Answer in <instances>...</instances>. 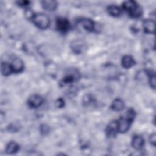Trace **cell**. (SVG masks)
Instances as JSON below:
<instances>
[{"label":"cell","mask_w":156,"mask_h":156,"mask_svg":"<svg viewBox=\"0 0 156 156\" xmlns=\"http://www.w3.org/2000/svg\"><path fill=\"white\" fill-rule=\"evenodd\" d=\"M41 5L43 8L46 10H54L57 7V3L52 0H44L41 1Z\"/></svg>","instance_id":"obj_14"},{"label":"cell","mask_w":156,"mask_h":156,"mask_svg":"<svg viewBox=\"0 0 156 156\" xmlns=\"http://www.w3.org/2000/svg\"><path fill=\"white\" fill-rule=\"evenodd\" d=\"M149 141H150L151 144H152L153 146H155V143H156V135H155V133H152L150 136V137H149Z\"/></svg>","instance_id":"obj_21"},{"label":"cell","mask_w":156,"mask_h":156,"mask_svg":"<svg viewBox=\"0 0 156 156\" xmlns=\"http://www.w3.org/2000/svg\"><path fill=\"white\" fill-rule=\"evenodd\" d=\"M156 81H155V73H150L149 74V83H150V85L151 87L155 89V83Z\"/></svg>","instance_id":"obj_19"},{"label":"cell","mask_w":156,"mask_h":156,"mask_svg":"<svg viewBox=\"0 0 156 156\" xmlns=\"http://www.w3.org/2000/svg\"><path fill=\"white\" fill-rule=\"evenodd\" d=\"M78 23L88 32H93L95 27L93 21L88 18H81L78 20Z\"/></svg>","instance_id":"obj_7"},{"label":"cell","mask_w":156,"mask_h":156,"mask_svg":"<svg viewBox=\"0 0 156 156\" xmlns=\"http://www.w3.org/2000/svg\"><path fill=\"white\" fill-rule=\"evenodd\" d=\"M144 140L141 136L136 135V136H134L132 138V146L134 149L136 150H139L141 149L144 145Z\"/></svg>","instance_id":"obj_13"},{"label":"cell","mask_w":156,"mask_h":156,"mask_svg":"<svg viewBox=\"0 0 156 156\" xmlns=\"http://www.w3.org/2000/svg\"><path fill=\"white\" fill-rule=\"evenodd\" d=\"M106 135L109 138H113L118 132V122L116 121H112L108 124L105 130Z\"/></svg>","instance_id":"obj_6"},{"label":"cell","mask_w":156,"mask_h":156,"mask_svg":"<svg viewBox=\"0 0 156 156\" xmlns=\"http://www.w3.org/2000/svg\"><path fill=\"white\" fill-rule=\"evenodd\" d=\"M78 77H79V73L76 72H71L70 73H68L67 75H66L62 79V82L63 84H68L73 82L74 81L76 80Z\"/></svg>","instance_id":"obj_12"},{"label":"cell","mask_w":156,"mask_h":156,"mask_svg":"<svg viewBox=\"0 0 156 156\" xmlns=\"http://www.w3.org/2000/svg\"><path fill=\"white\" fill-rule=\"evenodd\" d=\"M122 8L127 11L132 18H137L142 15V9L134 1H127L124 2Z\"/></svg>","instance_id":"obj_2"},{"label":"cell","mask_w":156,"mask_h":156,"mask_svg":"<svg viewBox=\"0 0 156 156\" xmlns=\"http://www.w3.org/2000/svg\"><path fill=\"white\" fill-rule=\"evenodd\" d=\"M71 47L74 52L76 54H80L85 49V44L82 40H77L72 42Z\"/></svg>","instance_id":"obj_8"},{"label":"cell","mask_w":156,"mask_h":156,"mask_svg":"<svg viewBox=\"0 0 156 156\" xmlns=\"http://www.w3.org/2000/svg\"><path fill=\"white\" fill-rule=\"evenodd\" d=\"M20 149L19 145L14 142V141H11L8 143V144L6 146L5 148V151L8 154H13L16 153Z\"/></svg>","instance_id":"obj_16"},{"label":"cell","mask_w":156,"mask_h":156,"mask_svg":"<svg viewBox=\"0 0 156 156\" xmlns=\"http://www.w3.org/2000/svg\"><path fill=\"white\" fill-rule=\"evenodd\" d=\"M17 4L20 5V6H27L29 5V4L30 3L29 1H17L16 2Z\"/></svg>","instance_id":"obj_23"},{"label":"cell","mask_w":156,"mask_h":156,"mask_svg":"<svg viewBox=\"0 0 156 156\" xmlns=\"http://www.w3.org/2000/svg\"><path fill=\"white\" fill-rule=\"evenodd\" d=\"M13 71L15 73H21L24 69V63L19 58H15L12 60V63H11Z\"/></svg>","instance_id":"obj_9"},{"label":"cell","mask_w":156,"mask_h":156,"mask_svg":"<svg viewBox=\"0 0 156 156\" xmlns=\"http://www.w3.org/2000/svg\"><path fill=\"white\" fill-rule=\"evenodd\" d=\"M124 107V103L122 100L121 99H115L112 104H111V108L114 111H121Z\"/></svg>","instance_id":"obj_18"},{"label":"cell","mask_w":156,"mask_h":156,"mask_svg":"<svg viewBox=\"0 0 156 156\" xmlns=\"http://www.w3.org/2000/svg\"><path fill=\"white\" fill-rule=\"evenodd\" d=\"M135 116V111L132 108L129 109L126 113V116L121 118L119 120L117 121L118 132L120 133H125L127 132L129 129Z\"/></svg>","instance_id":"obj_1"},{"label":"cell","mask_w":156,"mask_h":156,"mask_svg":"<svg viewBox=\"0 0 156 156\" xmlns=\"http://www.w3.org/2000/svg\"><path fill=\"white\" fill-rule=\"evenodd\" d=\"M1 72L4 76H9L13 72L12 65L7 62H2L1 65Z\"/></svg>","instance_id":"obj_15"},{"label":"cell","mask_w":156,"mask_h":156,"mask_svg":"<svg viewBox=\"0 0 156 156\" xmlns=\"http://www.w3.org/2000/svg\"><path fill=\"white\" fill-rule=\"evenodd\" d=\"M107 12L111 16L114 17H117L121 15V10L117 5H110L107 7Z\"/></svg>","instance_id":"obj_17"},{"label":"cell","mask_w":156,"mask_h":156,"mask_svg":"<svg viewBox=\"0 0 156 156\" xmlns=\"http://www.w3.org/2000/svg\"><path fill=\"white\" fill-rule=\"evenodd\" d=\"M43 102V98L38 94H33L29 98L27 104L30 108H37Z\"/></svg>","instance_id":"obj_5"},{"label":"cell","mask_w":156,"mask_h":156,"mask_svg":"<svg viewBox=\"0 0 156 156\" xmlns=\"http://www.w3.org/2000/svg\"><path fill=\"white\" fill-rule=\"evenodd\" d=\"M55 104H56V106L57 107L61 108L63 106H64V100L62 98H59L57 100Z\"/></svg>","instance_id":"obj_22"},{"label":"cell","mask_w":156,"mask_h":156,"mask_svg":"<svg viewBox=\"0 0 156 156\" xmlns=\"http://www.w3.org/2000/svg\"><path fill=\"white\" fill-rule=\"evenodd\" d=\"M135 64L133 58L129 55H124L121 59V65L124 68H130Z\"/></svg>","instance_id":"obj_11"},{"label":"cell","mask_w":156,"mask_h":156,"mask_svg":"<svg viewBox=\"0 0 156 156\" xmlns=\"http://www.w3.org/2000/svg\"><path fill=\"white\" fill-rule=\"evenodd\" d=\"M40 131L43 134L45 135L49 132V127L45 124H43L40 126Z\"/></svg>","instance_id":"obj_20"},{"label":"cell","mask_w":156,"mask_h":156,"mask_svg":"<svg viewBox=\"0 0 156 156\" xmlns=\"http://www.w3.org/2000/svg\"><path fill=\"white\" fill-rule=\"evenodd\" d=\"M144 30L149 34H154L155 31V22L152 20H146L143 23Z\"/></svg>","instance_id":"obj_10"},{"label":"cell","mask_w":156,"mask_h":156,"mask_svg":"<svg viewBox=\"0 0 156 156\" xmlns=\"http://www.w3.org/2000/svg\"><path fill=\"white\" fill-rule=\"evenodd\" d=\"M57 29L61 32H68L71 27V24L69 21L64 18H59L56 21Z\"/></svg>","instance_id":"obj_4"},{"label":"cell","mask_w":156,"mask_h":156,"mask_svg":"<svg viewBox=\"0 0 156 156\" xmlns=\"http://www.w3.org/2000/svg\"><path fill=\"white\" fill-rule=\"evenodd\" d=\"M32 20L34 24L39 29H46L49 26V19L45 14H35Z\"/></svg>","instance_id":"obj_3"}]
</instances>
